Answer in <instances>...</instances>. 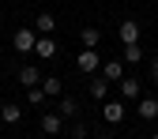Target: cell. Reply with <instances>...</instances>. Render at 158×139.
I'll return each mask as SVG.
<instances>
[{
	"label": "cell",
	"instance_id": "6da1fadb",
	"mask_svg": "<svg viewBox=\"0 0 158 139\" xmlns=\"http://www.w3.org/2000/svg\"><path fill=\"white\" fill-rule=\"evenodd\" d=\"M56 49H60V45L53 42V34H38V42H34V56H38V60H53Z\"/></svg>",
	"mask_w": 158,
	"mask_h": 139
},
{
	"label": "cell",
	"instance_id": "3957f363",
	"mask_svg": "<svg viewBox=\"0 0 158 139\" xmlns=\"http://www.w3.org/2000/svg\"><path fill=\"white\" fill-rule=\"evenodd\" d=\"M75 68L90 75V72H98V68H102V60H98V53H94V49H79V56H75Z\"/></svg>",
	"mask_w": 158,
	"mask_h": 139
},
{
	"label": "cell",
	"instance_id": "8992f818",
	"mask_svg": "<svg viewBox=\"0 0 158 139\" xmlns=\"http://www.w3.org/2000/svg\"><path fill=\"white\" fill-rule=\"evenodd\" d=\"M117 87H121V98H124V102H135V98H139V75H124Z\"/></svg>",
	"mask_w": 158,
	"mask_h": 139
},
{
	"label": "cell",
	"instance_id": "9a60e30c",
	"mask_svg": "<svg viewBox=\"0 0 158 139\" xmlns=\"http://www.w3.org/2000/svg\"><path fill=\"white\" fill-rule=\"evenodd\" d=\"M121 60H124V64H139V60H143V45H139V42H128Z\"/></svg>",
	"mask_w": 158,
	"mask_h": 139
},
{
	"label": "cell",
	"instance_id": "ba28073f",
	"mask_svg": "<svg viewBox=\"0 0 158 139\" xmlns=\"http://www.w3.org/2000/svg\"><path fill=\"white\" fill-rule=\"evenodd\" d=\"M19 83H23V87H38V83H42V68H38V64H23V68H19Z\"/></svg>",
	"mask_w": 158,
	"mask_h": 139
},
{
	"label": "cell",
	"instance_id": "2e32d148",
	"mask_svg": "<svg viewBox=\"0 0 158 139\" xmlns=\"http://www.w3.org/2000/svg\"><path fill=\"white\" fill-rule=\"evenodd\" d=\"M56 113H60L64 121H68V117H75V113H79V105H75V98H64V94H60V98H56Z\"/></svg>",
	"mask_w": 158,
	"mask_h": 139
},
{
	"label": "cell",
	"instance_id": "4fadbf2b",
	"mask_svg": "<svg viewBox=\"0 0 158 139\" xmlns=\"http://www.w3.org/2000/svg\"><path fill=\"white\" fill-rule=\"evenodd\" d=\"M34 30H38V34H53V30H56V15H53V11H38Z\"/></svg>",
	"mask_w": 158,
	"mask_h": 139
},
{
	"label": "cell",
	"instance_id": "9c48e42d",
	"mask_svg": "<svg viewBox=\"0 0 158 139\" xmlns=\"http://www.w3.org/2000/svg\"><path fill=\"white\" fill-rule=\"evenodd\" d=\"M0 121H4V124H19V121H23V105H19V102H4V105H0Z\"/></svg>",
	"mask_w": 158,
	"mask_h": 139
},
{
	"label": "cell",
	"instance_id": "d6986e66",
	"mask_svg": "<svg viewBox=\"0 0 158 139\" xmlns=\"http://www.w3.org/2000/svg\"><path fill=\"white\" fill-rule=\"evenodd\" d=\"M151 72H154V79H158V56H154V64H151Z\"/></svg>",
	"mask_w": 158,
	"mask_h": 139
},
{
	"label": "cell",
	"instance_id": "5bb4252c",
	"mask_svg": "<svg viewBox=\"0 0 158 139\" xmlns=\"http://www.w3.org/2000/svg\"><path fill=\"white\" fill-rule=\"evenodd\" d=\"M90 98H98V102H106V98H109V79H106V75L90 79Z\"/></svg>",
	"mask_w": 158,
	"mask_h": 139
},
{
	"label": "cell",
	"instance_id": "7c38bea8",
	"mask_svg": "<svg viewBox=\"0 0 158 139\" xmlns=\"http://www.w3.org/2000/svg\"><path fill=\"white\" fill-rule=\"evenodd\" d=\"M79 45H83V49H98V45H102V30H98V27H83Z\"/></svg>",
	"mask_w": 158,
	"mask_h": 139
},
{
	"label": "cell",
	"instance_id": "8fae6325",
	"mask_svg": "<svg viewBox=\"0 0 158 139\" xmlns=\"http://www.w3.org/2000/svg\"><path fill=\"white\" fill-rule=\"evenodd\" d=\"M124 68H128L124 60H106L102 64V75L109 79V83H121V79H124Z\"/></svg>",
	"mask_w": 158,
	"mask_h": 139
},
{
	"label": "cell",
	"instance_id": "ffe728a7",
	"mask_svg": "<svg viewBox=\"0 0 158 139\" xmlns=\"http://www.w3.org/2000/svg\"><path fill=\"white\" fill-rule=\"evenodd\" d=\"M151 139H158V132H154V135H151Z\"/></svg>",
	"mask_w": 158,
	"mask_h": 139
},
{
	"label": "cell",
	"instance_id": "30bf717a",
	"mask_svg": "<svg viewBox=\"0 0 158 139\" xmlns=\"http://www.w3.org/2000/svg\"><path fill=\"white\" fill-rule=\"evenodd\" d=\"M42 132H45V135H60V132H64V117H60V113H45V117H42Z\"/></svg>",
	"mask_w": 158,
	"mask_h": 139
},
{
	"label": "cell",
	"instance_id": "52a82bcc",
	"mask_svg": "<svg viewBox=\"0 0 158 139\" xmlns=\"http://www.w3.org/2000/svg\"><path fill=\"white\" fill-rule=\"evenodd\" d=\"M38 87L45 90V98H49V102H56V98L64 94V83H60L56 75H42V83H38Z\"/></svg>",
	"mask_w": 158,
	"mask_h": 139
},
{
	"label": "cell",
	"instance_id": "277c9868",
	"mask_svg": "<svg viewBox=\"0 0 158 139\" xmlns=\"http://www.w3.org/2000/svg\"><path fill=\"white\" fill-rule=\"evenodd\" d=\"M102 121H106V124H121V121H124V98H121V102L109 98V102L102 105Z\"/></svg>",
	"mask_w": 158,
	"mask_h": 139
},
{
	"label": "cell",
	"instance_id": "5b68a950",
	"mask_svg": "<svg viewBox=\"0 0 158 139\" xmlns=\"http://www.w3.org/2000/svg\"><path fill=\"white\" fill-rule=\"evenodd\" d=\"M117 38H121V45H128V42H139V23H135V19H124V23L117 27Z\"/></svg>",
	"mask_w": 158,
	"mask_h": 139
},
{
	"label": "cell",
	"instance_id": "7a4b0ae2",
	"mask_svg": "<svg viewBox=\"0 0 158 139\" xmlns=\"http://www.w3.org/2000/svg\"><path fill=\"white\" fill-rule=\"evenodd\" d=\"M11 42H15V49H19V53H34V42H38V30H30V27H19Z\"/></svg>",
	"mask_w": 158,
	"mask_h": 139
},
{
	"label": "cell",
	"instance_id": "ac0fdd59",
	"mask_svg": "<svg viewBox=\"0 0 158 139\" xmlns=\"http://www.w3.org/2000/svg\"><path fill=\"white\" fill-rule=\"evenodd\" d=\"M27 102H30V105H42V102H49V98H45L42 87H27Z\"/></svg>",
	"mask_w": 158,
	"mask_h": 139
},
{
	"label": "cell",
	"instance_id": "e0dca14e",
	"mask_svg": "<svg viewBox=\"0 0 158 139\" xmlns=\"http://www.w3.org/2000/svg\"><path fill=\"white\" fill-rule=\"evenodd\" d=\"M139 117L143 121H154L158 117V98H139Z\"/></svg>",
	"mask_w": 158,
	"mask_h": 139
}]
</instances>
